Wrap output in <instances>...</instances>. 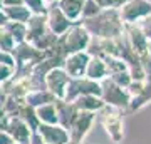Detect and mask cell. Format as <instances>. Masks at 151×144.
<instances>
[{"label": "cell", "instance_id": "cb8c5ba5", "mask_svg": "<svg viewBox=\"0 0 151 144\" xmlns=\"http://www.w3.org/2000/svg\"><path fill=\"white\" fill-rule=\"evenodd\" d=\"M94 2H96L101 9H116V10H118L126 0H94Z\"/></svg>", "mask_w": 151, "mask_h": 144}, {"label": "cell", "instance_id": "9a60e30c", "mask_svg": "<svg viewBox=\"0 0 151 144\" xmlns=\"http://www.w3.org/2000/svg\"><path fill=\"white\" fill-rule=\"evenodd\" d=\"M4 30H5L12 39H14V42L19 44V42H24L25 40V35H27V30H25V24H22V22H7L5 25L2 27Z\"/></svg>", "mask_w": 151, "mask_h": 144}, {"label": "cell", "instance_id": "2e32d148", "mask_svg": "<svg viewBox=\"0 0 151 144\" xmlns=\"http://www.w3.org/2000/svg\"><path fill=\"white\" fill-rule=\"evenodd\" d=\"M55 101V96L52 94V92L45 91V89H35L34 92H30V94H27V102L29 106H42V104H49V102Z\"/></svg>", "mask_w": 151, "mask_h": 144}, {"label": "cell", "instance_id": "e0dca14e", "mask_svg": "<svg viewBox=\"0 0 151 144\" xmlns=\"http://www.w3.org/2000/svg\"><path fill=\"white\" fill-rule=\"evenodd\" d=\"M35 114L40 121H44L45 124H55L57 123V112H55V106L54 104H42V106H37L35 109Z\"/></svg>", "mask_w": 151, "mask_h": 144}, {"label": "cell", "instance_id": "8fae6325", "mask_svg": "<svg viewBox=\"0 0 151 144\" xmlns=\"http://www.w3.org/2000/svg\"><path fill=\"white\" fill-rule=\"evenodd\" d=\"M106 74H108V69H106L104 60L99 59V57H89L84 77H87V79H91V80H99V79H103Z\"/></svg>", "mask_w": 151, "mask_h": 144}, {"label": "cell", "instance_id": "30bf717a", "mask_svg": "<svg viewBox=\"0 0 151 144\" xmlns=\"http://www.w3.org/2000/svg\"><path fill=\"white\" fill-rule=\"evenodd\" d=\"M86 0H57L55 4L62 14L69 19L72 24H79L82 19V7Z\"/></svg>", "mask_w": 151, "mask_h": 144}, {"label": "cell", "instance_id": "7402d4cb", "mask_svg": "<svg viewBox=\"0 0 151 144\" xmlns=\"http://www.w3.org/2000/svg\"><path fill=\"white\" fill-rule=\"evenodd\" d=\"M15 47V42H14V39L9 35V34L4 30V29H0V50H5V52H12Z\"/></svg>", "mask_w": 151, "mask_h": 144}, {"label": "cell", "instance_id": "8992f818", "mask_svg": "<svg viewBox=\"0 0 151 144\" xmlns=\"http://www.w3.org/2000/svg\"><path fill=\"white\" fill-rule=\"evenodd\" d=\"M69 79L70 77L67 75V72L64 69H50L45 75V85H47L49 92H52L55 97L62 99Z\"/></svg>", "mask_w": 151, "mask_h": 144}, {"label": "cell", "instance_id": "44dd1931", "mask_svg": "<svg viewBox=\"0 0 151 144\" xmlns=\"http://www.w3.org/2000/svg\"><path fill=\"white\" fill-rule=\"evenodd\" d=\"M99 12H101V7L97 5L94 0H86V2H84V7H82V19L94 17L96 14H99Z\"/></svg>", "mask_w": 151, "mask_h": 144}, {"label": "cell", "instance_id": "f1b7e54d", "mask_svg": "<svg viewBox=\"0 0 151 144\" xmlns=\"http://www.w3.org/2000/svg\"><path fill=\"white\" fill-rule=\"evenodd\" d=\"M44 2H45V4L49 5V4H54V2H57V0H44Z\"/></svg>", "mask_w": 151, "mask_h": 144}, {"label": "cell", "instance_id": "6da1fadb", "mask_svg": "<svg viewBox=\"0 0 151 144\" xmlns=\"http://www.w3.org/2000/svg\"><path fill=\"white\" fill-rule=\"evenodd\" d=\"M81 24L87 32L97 39L118 37L124 30V24L121 22L116 9H101V12L94 17L82 19Z\"/></svg>", "mask_w": 151, "mask_h": 144}, {"label": "cell", "instance_id": "9c48e42d", "mask_svg": "<svg viewBox=\"0 0 151 144\" xmlns=\"http://www.w3.org/2000/svg\"><path fill=\"white\" fill-rule=\"evenodd\" d=\"M25 40L34 44L45 30H47V22H45V14H32L29 17V20L25 22Z\"/></svg>", "mask_w": 151, "mask_h": 144}, {"label": "cell", "instance_id": "4dcf8cb0", "mask_svg": "<svg viewBox=\"0 0 151 144\" xmlns=\"http://www.w3.org/2000/svg\"><path fill=\"white\" fill-rule=\"evenodd\" d=\"M2 7H4V4H2V0H0V9H2Z\"/></svg>", "mask_w": 151, "mask_h": 144}, {"label": "cell", "instance_id": "52a82bcc", "mask_svg": "<svg viewBox=\"0 0 151 144\" xmlns=\"http://www.w3.org/2000/svg\"><path fill=\"white\" fill-rule=\"evenodd\" d=\"M101 94L113 106H126L129 102V94L126 91H123L121 85L114 84L113 80H108L106 84L101 85Z\"/></svg>", "mask_w": 151, "mask_h": 144}, {"label": "cell", "instance_id": "d4e9b609", "mask_svg": "<svg viewBox=\"0 0 151 144\" xmlns=\"http://www.w3.org/2000/svg\"><path fill=\"white\" fill-rule=\"evenodd\" d=\"M12 72H14V65L0 64V84L10 79V77H12Z\"/></svg>", "mask_w": 151, "mask_h": 144}, {"label": "cell", "instance_id": "4316f807", "mask_svg": "<svg viewBox=\"0 0 151 144\" xmlns=\"http://www.w3.org/2000/svg\"><path fill=\"white\" fill-rule=\"evenodd\" d=\"M4 7H14V5H22V0H2Z\"/></svg>", "mask_w": 151, "mask_h": 144}, {"label": "cell", "instance_id": "7c38bea8", "mask_svg": "<svg viewBox=\"0 0 151 144\" xmlns=\"http://www.w3.org/2000/svg\"><path fill=\"white\" fill-rule=\"evenodd\" d=\"M40 134L44 136L45 143H49V144H62V143H65V139H67V136H65V133L62 129L54 128V126H50V124L40 126Z\"/></svg>", "mask_w": 151, "mask_h": 144}, {"label": "cell", "instance_id": "484cf974", "mask_svg": "<svg viewBox=\"0 0 151 144\" xmlns=\"http://www.w3.org/2000/svg\"><path fill=\"white\" fill-rule=\"evenodd\" d=\"M0 64L15 65V59H14L12 52H5V50H0Z\"/></svg>", "mask_w": 151, "mask_h": 144}, {"label": "cell", "instance_id": "1f68e13d", "mask_svg": "<svg viewBox=\"0 0 151 144\" xmlns=\"http://www.w3.org/2000/svg\"><path fill=\"white\" fill-rule=\"evenodd\" d=\"M0 29H2V27H0Z\"/></svg>", "mask_w": 151, "mask_h": 144}, {"label": "cell", "instance_id": "7a4b0ae2", "mask_svg": "<svg viewBox=\"0 0 151 144\" xmlns=\"http://www.w3.org/2000/svg\"><path fill=\"white\" fill-rule=\"evenodd\" d=\"M89 40H91V34L82 27V24H72L69 30L62 34L60 39H57V42L60 44V47L65 54L86 50Z\"/></svg>", "mask_w": 151, "mask_h": 144}, {"label": "cell", "instance_id": "ac0fdd59", "mask_svg": "<svg viewBox=\"0 0 151 144\" xmlns=\"http://www.w3.org/2000/svg\"><path fill=\"white\" fill-rule=\"evenodd\" d=\"M106 117H109V124H106V128H108V133L111 134V138L114 141H118L119 139V134H121V121L116 114H106Z\"/></svg>", "mask_w": 151, "mask_h": 144}, {"label": "cell", "instance_id": "f546056e", "mask_svg": "<svg viewBox=\"0 0 151 144\" xmlns=\"http://www.w3.org/2000/svg\"><path fill=\"white\" fill-rule=\"evenodd\" d=\"M148 54L151 55V42H150V45H148Z\"/></svg>", "mask_w": 151, "mask_h": 144}, {"label": "cell", "instance_id": "ba28073f", "mask_svg": "<svg viewBox=\"0 0 151 144\" xmlns=\"http://www.w3.org/2000/svg\"><path fill=\"white\" fill-rule=\"evenodd\" d=\"M124 29L128 30V44L129 47L134 50L138 55L148 52V45L150 40L146 39V35L141 32V29L136 24H124Z\"/></svg>", "mask_w": 151, "mask_h": 144}, {"label": "cell", "instance_id": "ffe728a7", "mask_svg": "<svg viewBox=\"0 0 151 144\" xmlns=\"http://www.w3.org/2000/svg\"><path fill=\"white\" fill-rule=\"evenodd\" d=\"M12 126H15V128H17V129H12L14 138L19 139V141H27V138H29V129H27V126L22 123L20 119L12 121Z\"/></svg>", "mask_w": 151, "mask_h": 144}, {"label": "cell", "instance_id": "83f0119b", "mask_svg": "<svg viewBox=\"0 0 151 144\" xmlns=\"http://www.w3.org/2000/svg\"><path fill=\"white\" fill-rule=\"evenodd\" d=\"M7 22H9V19H7L5 12H4V9H0V27H4Z\"/></svg>", "mask_w": 151, "mask_h": 144}, {"label": "cell", "instance_id": "4fadbf2b", "mask_svg": "<svg viewBox=\"0 0 151 144\" xmlns=\"http://www.w3.org/2000/svg\"><path fill=\"white\" fill-rule=\"evenodd\" d=\"M2 9H4L7 19L10 22H22V24H25L29 20V17L32 15L24 4L22 5H14V7H2Z\"/></svg>", "mask_w": 151, "mask_h": 144}, {"label": "cell", "instance_id": "d6a6232c", "mask_svg": "<svg viewBox=\"0 0 151 144\" xmlns=\"http://www.w3.org/2000/svg\"><path fill=\"white\" fill-rule=\"evenodd\" d=\"M150 2H151V0H150Z\"/></svg>", "mask_w": 151, "mask_h": 144}, {"label": "cell", "instance_id": "d6986e66", "mask_svg": "<svg viewBox=\"0 0 151 144\" xmlns=\"http://www.w3.org/2000/svg\"><path fill=\"white\" fill-rule=\"evenodd\" d=\"M22 4L29 9L30 14H45L47 4L44 0H22Z\"/></svg>", "mask_w": 151, "mask_h": 144}, {"label": "cell", "instance_id": "5b68a950", "mask_svg": "<svg viewBox=\"0 0 151 144\" xmlns=\"http://www.w3.org/2000/svg\"><path fill=\"white\" fill-rule=\"evenodd\" d=\"M87 60H89V54L86 50L67 54V57L64 59V70L69 77H82L86 72Z\"/></svg>", "mask_w": 151, "mask_h": 144}, {"label": "cell", "instance_id": "603a6c76", "mask_svg": "<svg viewBox=\"0 0 151 144\" xmlns=\"http://www.w3.org/2000/svg\"><path fill=\"white\" fill-rule=\"evenodd\" d=\"M136 25L139 27V29H141V32L145 34L146 39H148V40L151 42V14H150L148 17H145L143 20H139L138 24H136Z\"/></svg>", "mask_w": 151, "mask_h": 144}, {"label": "cell", "instance_id": "277c9868", "mask_svg": "<svg viewBox=\"0 0 151 144\" xmlns=\"http://www.w3.org/2000/svg\"><path fill=\"white\" fill-rule=\"evenodd\" d=\"M45 22H47V29L54 34V35H57V37H60L64 32H67L69 27L72 25V22L62 14V10L57 7L55 2L47 5V10H45Z\"/></svg>", "mask_w": 151, "mask_h": 144}, {"label": "cell", "instance_id": "3957f363", "mask_svg": "<svg viewBox=\"0 0 151 144\" xmlns=\"http://www.w3.org/2000/svg\"><path fill=\"white\" fill-rule=\"evenodd\" d=\"M119 19L123 24H138L151 14L150 0H126L118 9Z\"/></svg>", "mask_w": 151, "mask_h": 144}, {"label": "cell", "instance_id": "5bb4252c", "mask_svg": "<svg viewBox=\"0 0 151 144\" xmlns=\"http://www.w3.org/2000/svg\"><path fill=\"white\" fill-rule=\"evenodd\" d=\"M76 109H82V111H94V109H99L103 107V101L96 97L94 94H82V96L76 97Z\"/></svg>", "mask_w": 151, "mask_h": 144}]
</instances>
